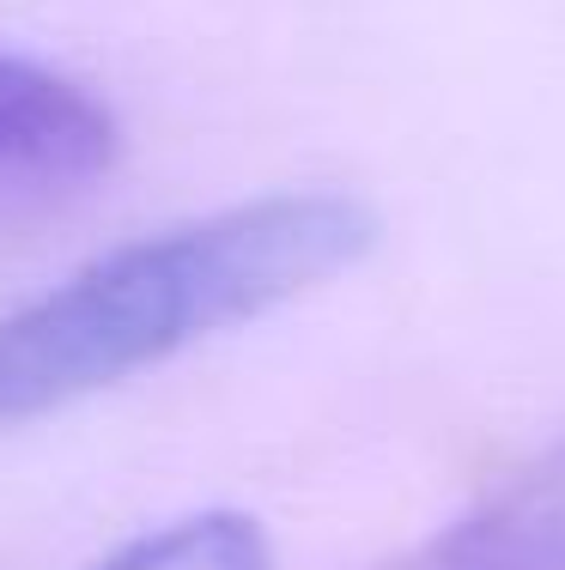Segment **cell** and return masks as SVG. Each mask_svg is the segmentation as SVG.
Returning <instances> with one entry per match:
<instances>
[{
    "label": "cell",
    "mask_w": 565,
    "mask_h": 570,
    "mask_svg": "<svg viewBox=\"0 0 565 570\" xmlns=\"http://www.w3.org/2000/svg\"><path fill=\"white\" fill-rule=\"evenodd\" d=\"M123 153L110 104L79 79L0 56V213H43L67 195H86L110 176Z\"/></svg>",
    "instance_id": "obj_2"
},
{
    "label": "cell",
    "mask_w": 565,
    "mask_h": 570,
    "mask_svg": "<svg viewBox=\"0 0 565 570\" xmlns=\"http://www.w3.org/2000/svg\"><path fill=\"white\" fill-rule=\"evenodd\" d=\"M91 570H274V552H267V534L250 515L207 510L128 540L123 552H110Z\"/></svg>",
    "instance_id": "obj_4"
},
{
    "label": "cell",
    "mask_w": 565,
    "mask_h": 570,
    "mask_svg": "<svg viewBox=\"0 0 565 570\" xmlns=\"http://www.w3.org/2000/svg\"><path fill=\"white\" fill-rule=\"evenodd\" d=\"M389 570H565V443Z\"/></svg>",
    "instance_id": "obj_3"
},
{
    "label": "cell",
    "mask_w": 565,
    "mask_h": 570,
    "mask_svg": "<svg viewBox=\"0 0 565 570\" xmlns=\"http://www.w3.org/2000/svg\"><path fill=\"white\" fill-rule=\"evenodd\" d=\"M371 243L377 213L353 195H262L98 255L0 309V431L316 292Z\"/></svg>",
    "instance_id": "obj_1"
}]
</instances>
